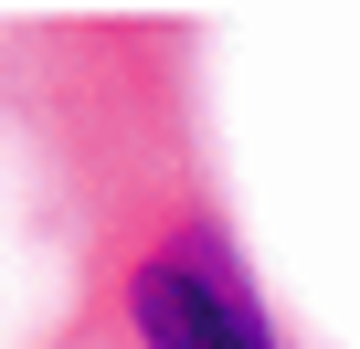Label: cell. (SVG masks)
Listing matches in <instances>:
<instances>
[{"instance_id": "1", "label": "cell", "mask_w": 360, "mask_h": 349, "mask_svg": "<svg viewBox=\"0 0 360 349\" xmlns=\"http://www.w3.org/2000/svg\"><path fill=\"white\" fill-rule=\"evenodd\" d=\"M127 328H138V349H286L223 233H169L127 275Z\"/></svg>"}]
</instances>
